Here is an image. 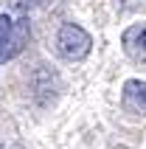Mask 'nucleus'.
I'll use <instances>...</instances> for the list:
<instances>
[{
  "label": "nucleus",
  "instance_id": "obj_1",
  "mask_svg": "<svg viewBox=\"0 0 146 149\" xmlns=\"http://www.w3.org/2000/svg\"><path fill=\"white\" fill-rule=\"evenodd\" d=\"M90 45H93L90 34L84 31L81 25H76V23H65L62 28H59V34H56V48H59V54H62L65 59H70V62L84 59L90 54Z\"/></svg>",
  "mask_w": 146,
  "mask_h": 149
},
{
  "label": "nucleus",
  "instance_id": "obj_2",
  "mask_svg": "<svg viewBox=\"0 0 146 149\" xmlns=\"http://www.w3.org/2000/svg\"><path fill=\"white\" fill-rule=\"evenodd\" d=\"M25 42H28V23L25 20H11V17H0V62L17 56Z\"/></svg>",
  "mask_w": 146,
  "mask_h": 149
},
{
  "label": "nucleus",
  "instance_id": "obj_4",
  "mask_svg": "<svg viewBox=\"0 0 146 149\" xmlns=\"http://www.w3.org/2000/svg\"><path fill=\"white\" fill-rule=\"evenodd\" d=\"M121 104H124L127 113H132V116H146V82L129 79V82L124 84Z\"/></svg>",
  "mask_w": 146,
  "mask_h": 149
},
{
  "label": "nucleus",
  "instance_id": "obj_3",
  "mask_svg": "<svg viewBox=\"0 0 146 149\" xmlns=\"http://www.w3.org/2000/svg\"><path fill=\"white\" fill-rule=\"evenodd\" d=\"M121 45L132 62H146V23L129 25L121 37Z\"/></svg>",
  "mask_w": 146,
  "mask_h": 149
}]
</instances>
